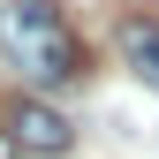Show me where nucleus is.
I'll return each mask as SVG.
<instances>
[{
    "instance_id": "nucleus-4",
    "label": "nucleus",
    "mask_w": 159,
    "mask_h": 159,
    "mask_svg": "<svg viewBox=\"0 0 159 159\" xmlns=\"http://www.w3.org/2000/svg\"><path fill=\"white\" fill-rule=\"evenodd\" d=\"M0 159H15V136H8V129H0Z\"/></svg>"
},
{
    "instance_id": "nucleus-3",
    "label": "nucleus",
    "mask_w": 159,
    "mask_h": 159,
    "mask_svg": "<svg viewBox=\"0 0 159 159\" xmlns=\"http://www.w3.org/2000/svg\"><path fill=\"white\" fill-rule=\"evenodd\" d=\"M114 46H121V61L159 91V23L152 15H121V23H114Z\"/></svg>"
},
{
    "instance_id": "nucleus-1",
    "label": "nucleus",
    "mask_w": 159,
    "mask_h": 159,
    "mask_svg": "<svg viewBox=\"0 0 159 159\" xmlns=\"http://www.w3.org/2000/svg\"><path fill=\"white\" fill-rule=\"evenodd\" d=\"M0 53L30 76V84H68L84 76V46H76L68 15L53 0H8L0 8Z\"/></svg>"
},
{
    "instance_id": "nucleus-2",
    "label": "nucleus",
    "mask_w": 159,
    "mask_h": 159,
    "mask_svg": "<svg viewBox=\"0 0 159 159\" xmlns=\"http://www.w3.org/2000/svg\"><path fill=\"white\" fill-rule=\"evenodd\" d=\"M8 136H15V152H30V159H61V152L76 144L68 114H53L46 98H15V114H8Z\"/></svg>"
}]
</instances>
